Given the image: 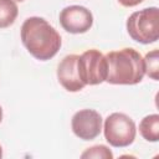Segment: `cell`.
I'll return each mask as SVG.
<instances>
[{
  "label": "cell",
  "mask_w": 159,
  "mask_h": 159,
  "mask_svg": "<svg viewBox=\"0 0 159 159\" xmlns=\"http://www.w3.org/2000/svg\"><path fill=\"white\" fill-rule=\"evenodd\" d=\"M103 125V134L107 143L114 148L129 147L137 135V127L134 120L125 113L114 112L109 114Z\"/></svg>",
  "instance_id": "cell-4"
},
{
  "label": "cell",
  "mask_w": 159,
  "mask_h": 159,
  "mask_svg": "<svg viewBox=\"0 0 159 159\" xmlns=\"http://www.w3.org/2000/svg\"><path fill=\"white\" fill-rule=\"evenodd\" d=\"M81 158L82 159H89V158H94V159H113V153L108 147L98 144V145H93L91 148H87L81 154Z\"/></svg>",
  "instance_id": "cell-12"
},
{
  "label": "cell",
  "mask_w": 159,
  "mask_h": 159,
  "mask_svg": "<svg viewBox=\"0 0 159 159\" xmlns=\"http://www.w3.org/2000/svg\"><path fill=\"white\" fill-rule=\"evenodd\" d=\"M144 61V72L148 77H150L154 81H158V71H159V57H158V50H153L143 57Z\"/></svg>",
  "instance_id": "cell-11"
},
{
  "label": "cell",
  "mask_w": 159,
  "mask_h": 159,
  "mask_svg": "<svg viewBox=\"0 0 159 159\" xmlns=\"http://www.w3.org/2000/svg\"><path fill=\"white\" fill-rule=\"evenodd\" d=\"M78 76L84 86H96L106 82L107 60L106 56L96 48H89L78 56Z\"/></svg>",
  "instance_id": "cell-5"
},
{
  "label": "cell",
  "mask_w": 159,
  "mask_h": 159,
  "mask_svg": "<svg viewBox=\"0 0 159 159\" xmlns=\"http://www.w3.org/2000/svg\"><path fill=\"white\" fill-rule=\"evenodd\" d=\"M103 119L101 114L89 108L80 109L71 119V128L73 134L82 140H93L102 132Z\"/></svg>",
  "instance_id": "cell-6"
},
{
  "label": "cell",
  "mask_w": 159,
  "mask_h": 159,
  "mask_svg": "<svg viewBox=\"0 0 159 159\" xmlns=\"http://www.w3.org/2000/svg\"><path fill=\"white\" fill-rule=\"evenodd\" d=\"M77 60L78 55H67L57 66V80L60 84L68 92H80L84 88V84L78 76Z\"/></svg>",
  "instance_id": "cell-8"
},
{
  "label": "cell",
  "mask_w": 159,
  "mask_h": 159,
  "mask_svg": "<svg viewBox=\"0 0 159 159\" xmlns=\"http://www.w3.org/2000/svg\"><path fill=\"white\" fill-rule=\"evenodd\" d=\"M106 82L111 84L133 86L142 82L145 75L143 57L137 50L132 47L111 51L106 55Z\"/></svg>",
  "instance_id": "cell-2"
},
{
  "label": "cell",
  "mask_w": 159,
  "mask_h": 159,
  "mask_svg": "<svg viewBox=\"0 0 159 159\" xmlns=\"http://www.w3.org/2000/svg\"><path fill=\"white\" fill-rule=\"evenodd\" d=\"M127 32L135 42L149 45L159 39V9L150 6L134 11L125 22Z\"/></svg>",
  "instance_id": "cell-3"
},
{
  "label": "cell",
  "mask_w": 159,
  "mask_h": 159,
  "mask_svg": "<svg viewBox=\"0 0 159 159\" xmlns=\"http://www.w3.org/2000/svg\"><path fill=\"white\" fill-rule=\"evenodd\" d=\"M139 133L147 140L155 143L159 140V114L145 116L139 123Z\"/></svg>",
  "instance_id": "cell-9"
},
{
  "label": "cell",
  "mask_w": 159,
  "mask_h": 159,
  "mask_svg": "<svg viewBox=\"0 0 159 159\" xmlns=\"http://www.w3.org/2000/svg\"><path fill=\"white\" fill-rule=\"evenodd\" d=\"M22 45L39 61L51 60L61 48L62 40L57 30L43 17H27L20 30Z\"/></svg>",
  "instance_id": "cell-1"
},
{
  "label": "cell",
  "mask_w": 159,
  "mask_h": 159,
  "mask_svg": "<svg viewBox=\"0 0 159 159\" xmlns=\"http://www.w3.org/2000/svg\"><path fill=\"white\" fill-rule=\"evenodd\" d=\"M60 24L62 29L70 34H84L93 25L92 12L81 5H70L61 10Z\"/></svg>",
  "instance_id": "cell-7"
},
{
  "label": "cell",
  "mask_w": 159,
  "mask_h": 159,
  "mask_svg": "<svg viewBox=\"0 0 159 159\" xmlns=\"http://www.w3.org/2000/svg\"><path fill=\"white\" fill-rule=\"evenodd\" d=\"M14 1H17V2H22L24 0H14Z\"/></svg>",
  "instance_id": "cell-16"
},
{
  "label": "cell",
  "mask_w": 159,
  "mask_h": 159,
  "mask_svg": "<svg viewBox=\"0 0 159 159\" xmlns=\"http://www.w3.org/2000/svg\"><path fill=\"white\" fill-rule=\"evenodd\" d=\"M1 120H2V108L0 106V123H1Z\"/></svg>",
  "instance_id": "cell-14"
},
{
  "label": "cell",
  "mask_w": 159,
  "mask_h": 159,
  "mask_svg": "<svg viewBox=\"0 0 159 159\" xmlns=\"http://www.w3.org/2000/svg\"><path fill=\"white\" fill-rule=\"evenodd\" d=\"M2 157V148H1V145H0V158Z\"/></svg>",
  "instance_id": "cell-15"
},
{
  "label": "cell",
  "mask_w": 159,
  "mask_h": 159,
  "mask_svg": "<svg viewBox=\"0 0 159 159\" xmlns=\"http://www.w3.org/2000/svg\"><path fill=\"white\" fill-rule=\"evenodd\" d=\"M19 15V7L14 0H0V29L11 26Z\"/></svg>",
  "instance_id": "cell-10"
},
{
  "label": "cell",
  "mask_w": 159,
  "mask_h": 159,
  "mask_svg": "<svg viewBox=\"0 0 159 159\" xmlns=\"http://www.w3.org/2000/svg\"><path fill=\"white\" fill-rule=\"evenodd\" d=\"M143 1L144 0H118V2L124 7H134Z\"/></svg>",
  "instance_id": "cell-13"
}]
</instances>
